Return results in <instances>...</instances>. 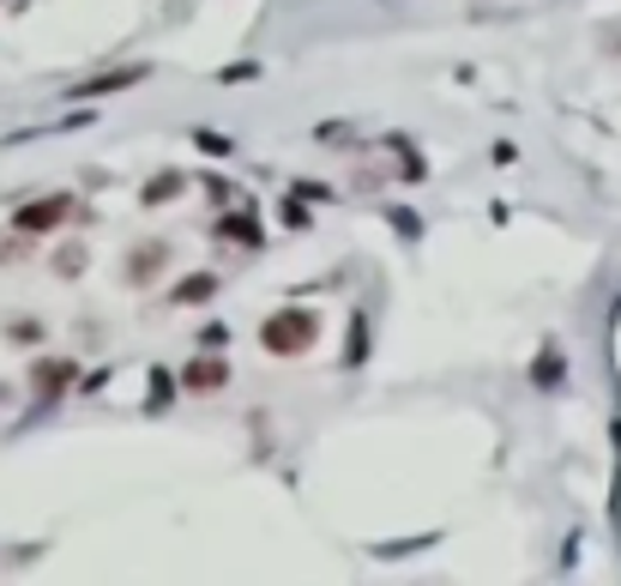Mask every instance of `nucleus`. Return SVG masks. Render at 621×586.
<instances>
[{
    "mask_svg": "<svg viewBox=\"0 0 621 586\" xmlns=\"http://www.w3.org/2000/svg\"><path fill=\"white\" fill-rule=\"evenodd\" d=\"M314 339H320V315H314V309H278V315L260 327V345H266L271 356H302Z\"/></svg>",
    "mask_w": 621,
    "mask_h": 586,
    "instance_id": "obj_1",
    "label": "nucleus"
},
{
    "mask_svg": "<svg viewBox=\"0 0 621 586\" xmlns=\"http://www.w3.org/2000/svg\"><path fill=\"white\" fill-rule=\"evenodd\" d=\"M67 219H79L73 194H43V200H31V206L12 212V224H19L24 236H43V231H55V224H67Z\"/></svg>",
    "mask_w": 621,
    "mask_h": 586,
    "instance_id": "obj_2",
    "label": "nucleus"
},
{
    "mask_svg": "<svg viewBox=\"0 0 621 586\" xmlns=\"http://www.w3.org/2000/svg\"><path fill=\"white\" fill-rule=\"evenodd\" d=\"M224 381H229L224 356H193V363H181V387L188 393H217Z\"/></svg>",
    "mask_w": 621,
    "mask_h": 586,
    "instance_id": "obj_3",
    "label": "nucleus"
},
{
    "mask_svg": "<svg viewBox=\"0 0 621 586\" xmlns=\"http://www.w3.org/2000/svg\"><path fill=\"white\" fill-rule=\"evenodd\" d=\"M163 260H170V242H139V248H127V285H151V278L163 273Z\"/></svg>",
    "mask_w": 621,
    "mask_h": 586,
    "instance_id": "obj_4",
    "label": "nucleus"
},
{
    "mask_svg": "<svg viewBox=\"0 0 621 586\" xmlns=\"http://www.w3.org/2000/svg\"><path fill=\"white\" fill-rule=\"evenodd\" d=\"M73 381V363L67 356H43V363L31 369V387H36V399H55L61 387Z\"/></svg>",
    "mask_w": 621,
    "mask_h": 586,
    "instance_id": "obj_5",
    "label": "nucleus"
},
{
    "mask_svg": "<svg viewBox=\"0 0 621 586\" xmlns=\"http://www.w3.org/2000/svg\"><path fill=\"white\" fill-rule=\"evenodd\" d=\"M139 79H146V67H109V73H97V79H85L79 97H109V92H127V85H139Z\"/></svg>",
    "mask_w": 621,
    "mask_h": 586,
    "instance_id": "obj_6",
    "label": "nucleus"
},
{
    "mask_svg": "<svg viewBox=\"0 0 621 586\" xmlns=\"http://www.w3.org/2000/svg\"><path fill=\"white\" fill-rule=\"evenodd\" d=\"M181 188H188V175H181V170L158 175V182H146V206H163V200H175Z\"/></svg>",
    "mask_w": 621,
    "mask_h": 586,
    "instance_id": "obj_7",
    "label": "nucleus"
},
{
    "mask_svg": "<svg viewBox=\"0 0 621 586\" xmlns=\"http://www.w3.org/2000/svg\"><path fill=\"white\" fill-rule=\"evenodd\" d=\"M212 290H217L212 273H193V278H181V285H175V302H205Z\"/></svg>",
    "mask_w": 621,
    "mask_h": 586,
    "instance_id": "obj_8",
    "label": "nucleus"
},
{
    "mask_svg": "<svg viewBox=\"0 0 621 586\" xmlns=\"http://www.w3.org/2000/svg\"><path fill=\"white\" fill-rule=\"evenodd\" d=\"M85 266H90V254L79 248V242H67V248H61V254H55V273H61V278H79V273H85Z\"/></svg>",
    "mask_w": 621,
    "mask_h": 586,
    "instance_id": "obj_9",
    "label": "nucleus"
},
{
    "mask_svg": "<svg viewBox=\"0 0 621 586\" xmlns=\"http://www.w3.org/2000/svg\"><path fill=\"white\" fill-rule=\"evenodd\" d=\"M217 236H242V242H254L260 231L248 224V212H236V219H217Z\"/></svg>",
    "mask_w": 621,
    "mask_h": 586,
    "instance_id": "obj_10",
    "label": "nucleus"
},
{
    "mask_svg": "<svg viewBox=\"0 0 621 586\" xmlns=\"http://www.w3.org/2000/svg\"><path fill=\"white\" fill-rule=\"evenodd\" d=\"M362 345H368V321H362V315H356V321H351V351H344V363H362Z\"/></svg>",
    "mask_w": 621,
    "mask_h": 586,
    "instance_id": "obj_11",
    "label": "nucleus"
},
{
    "mask_svg": "<svg viewBox=\"0 0 621 586\" xmlns=\"http://www.w3.org/2000/svg\"><path fill=\"white\" fill-rule=\"evenodd\" d=\"M532 375L543 381V387H555V375H561V356H555V351H543V356H537V369H532Z\"/></svg>",
    "mask_w": 621,
    "mask_h": 586,
    "instance_id": "obj_12",
    "label": "nucleus"
}]
</instances>
